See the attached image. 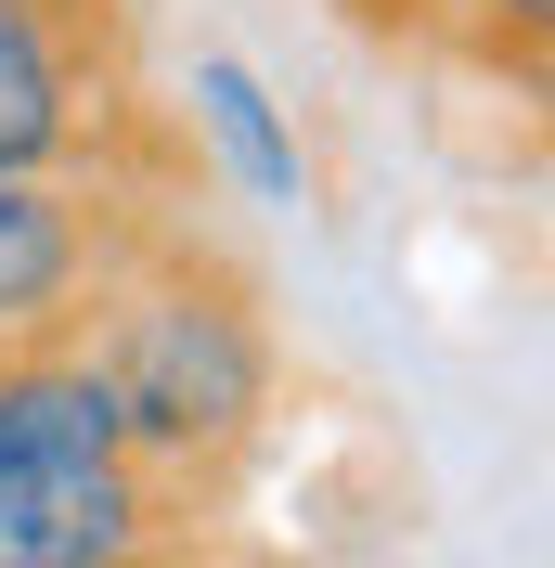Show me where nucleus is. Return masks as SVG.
Listing matches in <instances>:
<instances>
[{"label": "nucleus", "mask_w": 555, "mask_h": 568, "mask_svg": "<svg viewBox=\"0 0 555 568\" xmlns=\"http://www.w3.org/2000/svg\"><path fill=\"white\" fill-rule=\"evenodd\" d=\"M78 349H91V375L117 400V453L169 504H208L272 439L284 349L259 323V284L233 258H208L194 233H169V220L104 272V297L78 311Z\"/></svg>", "instance_id": "f257e3e1"}, {"label": "nucleus", "mask_w": 555, "mask_h": 568, "mask_svg": "<svg viewBox=\"0 0 555 568\" xmlns=\"http://www.w3.org/2000/svg\"><path fill=\"white\" fill-rule=\"evenodd\" d=\"M130 142L104 0H0V169H104Z\"/></svg>", "instance_id": "f03ea898"}, {"label": "nucleus", "mask_w": 555, "mask_h": 568, "mask_svg": "<svg viewBox=\"0 0 555 568\" xmlns=\"http://www.w3.org/2000/svg\"><path fill=\"white\" fill-rule=\"evenodd\" d=\"M155 233L104 169H0V349L27 336H78V311L104 297V272Z\"/></svg>", "instance_id": "7ed1b4c3"}, {"label": "nucleus", "mask_w": 555, "mask_h": 568, "mask_svg": "<svg viewBox=\"0 0 555 568\" xmlns=\"http://www.w3.org/2000/svg\"><path fill=\"white\" fill-rule=\"evenodd\" d=\"M181 104H194V142H208V169L233 181L245 207H311V155H297V116L272 104V78L245 65V52H194Z\"/></svg>", "instance_id": "20e7f679"}, {"label": "nucleus", "mask_w": 555, "mask_h": 568, "mask_svg": "<svg viewBox=\"0 0 555 568\" xmlns=\"http://www.w3.org/2000/svg\"><path fill=\"white\" fill-rule=\"evenodd\" d=\"M387 39H452V52H478V65H517L543 78V27L555 0H362Z\"/></svg>", "instance_id": "39448f33"}, {"label": "nucleus", "mask_w": 555, "mask_h": 568, "mask_svg": "<svg viewBox=\"0 0 555 568\" xmlns=\"http://www.w3.org/2000/svg\"><path fill=\"white\" fill-rule=\"evenodd\" d=\"M91 568H245V556L208 530V517H194V530H155V542H130V556H91Z\"/></svg>", "instance_id": "423d86ee"}]
</instances>
